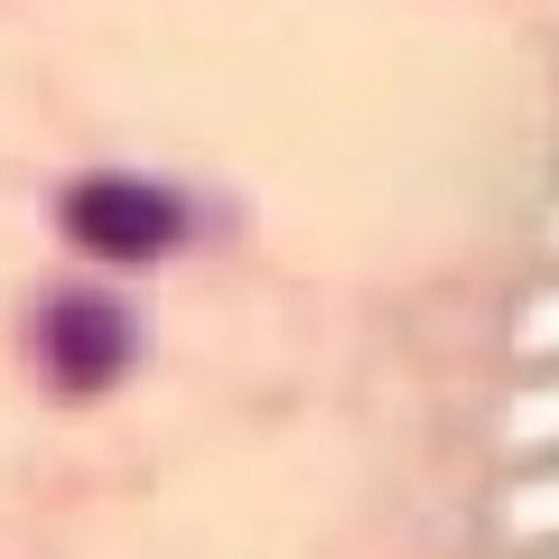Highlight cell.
<instances>
[{"instance_id":"cell-1","label":"cell","mask_w":559,"mask_h":559,"mask_svg":"<svg viewBox=\"0 0 559 559\" xmlns=\"http://www.w3.org/2000/svg\"><path fill=\"white\" fill-rule=\"evenodd\" d=\"M178 197L150 178H75L66 187V234L94 261H159L178 242Z\"/></svg>"},{"instance_id":"cell-2","label":"cell","mask_w":559,"mask_h":559,"mask_svg":"<svg viewBox=\"0 0 559 559\" xmlns=\"http://www.w3.org/2000/svg\"><path fill=\"white\" fill-rule=\"evenodd\" d=\"M38 364L57 392H112L121 364H131V318H121L112 299H57L38 318Z\"/></svg>"}]
</instances>
